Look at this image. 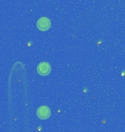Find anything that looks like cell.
<instances>
[{"label": "cell", "mask_w": 125, "mask_h": 132, "mask_svg": "<svg viewBox=\"0 0 125 132\" xmlns=\"http://www.w3.org/2000/svg\"><path fill=\"white\" fill-rule=\"evenodd\" d=\"M37 27L41 31H47L51 27V21L47 17H42L37 21Z\"/></svg>", "instance_id": "cell-3"}, {"label": "cell", "mask_w": 125, "mask_h": 132, "mask_svg": "<svg viewBox=\"0 0 125 132\" xmlns=\"http://www.w3.org/2000/svg\"><path fill=\"white\" fill-rule=\"evenodd\" d=\"M37 73L41 76H48L51 71V65L47 62H42L37 68Z\"/></svg>", "instance_id": "cell-1"}, {"label": "cell", "mask_w": 125, "mask_h": 132, "mask_svg": "<svg viewBox=\"0 0 125 132\" xmlns=\"http://www.w3.org/2000/svg\"><path fill=\"white\" fill-rule=\"evenodd\" d=\"M51 109L47 106H41L37 110V115L40 120H47L51 116Z\"/></svg>", "instance_id": "cell-2"}]
</instances>
